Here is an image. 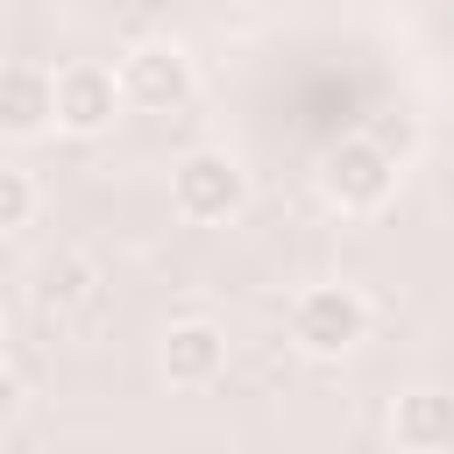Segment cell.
<instances>
[{
    "label": "cell",
    "instance_id": "1",
    "mask_svg": "<svg viewBox=\"0 0 454 454\" xmlns=\"http://www.w3.org/2000/svg\"><path fill=\"white\" fill-rule=\"evenodd\" d=\"M291 340L312 355V362H340L348 348L369 340V305L355 284H305L291 298Z\"/></svg>",
    "mask_w": 454,
    "mask_h": 454
},
{
    "label": "cell",
    "instance_id": "2",
    "mask_svg": "<svg viewBox=\"0 0 454 454\" xmlns=\"http://www.w3.org/2000/svg\"><path fill=\"white\" fill-rule=\"evenodd\" d=\"M319 192H326V206H340V213H383L390 192H397V156L376 149L369 135H340V142H326V156H319Z\"/></svg>",
    "mask_w": 454,
    "mask_h": 454
},
{
    "label": "cell",
    "instance_id": "3",
    "mask_svg": "<svg viewBox=\"0 0 454 454\" xmlns=\"http://www.w3.org/2000/svg\"><path fill=\"white\" fill-rule=\"evenodd\" d=\"M170 206H177L192 227L234 220V213L248 206V170H241V156H227V149H192V156H177V163H170Z\"/></svg>",
    "mask_w": 454,
    "mask_h": 454
},
{
    "label": "cell",
    "instance_id": "4",
    "mask_svg": "<svg viewBox=\"0 0 454 454\" xmlns=\"http://www.w3.org/2000/svg\"><path fill=\"white\" fill-rule=\"evenodd\" d=\"M114 71H121V99H128V106H142V114H170V106H184V99H192V50H184V43H170V35L135 43Z\"/></svg>",
    "mask_w": 454,
    "mask_h": 454
},
{
    "label": "cell",
    "instance_id": "5",
    "mask_svg": "<svg viewBox=\"0 0 454 454\" xmlns=\"http://www.w3.org/2000/svg\"><path fill=\"white\" fill-rule=\"evenodd\" d=\"M121 106H128V99H121V71H114V64L71 57V64L57 71V128H64V135H99V128H114Z\"/></svg>",
    "mask_w": 454,
    "mask_h": 454
},
{
    "label": "cell",
    "instance_id": "6",
    "mask_svg": "<svg viewBox=\"0 0 454 454\" xmlns=\"http://www.w3.org/2000/svg\"><path fill=\"white\" fill-rule=\"evenodd\" d=\"M57 128V71H43L35 57H14L0 71V135L7 142H35Z\"/></svg>",
    "mask_w": 454,
    "mask_h": 454
},
{
    "label": "cell",
    "instance_id": "7",
    "mask_svg": "<svg viewBox=\"0 0 454 454\" xmlns=\"http://www.w3.org/2000/svg\"><path fill=\"white\" fill-rule=\"evenodd\" d=\"M156 369H163L170 390H206V383H220V369H227V333H220L213 319H177V326L163 333V348H156Z\"/></svg>",
    "mask_w": 454,
    "mask_h": 454
},
{
    "label": "cell",
    "instance_id": "8",
    "mask_svg": "<svg viewBox=\"0 0 454 454\" xmlns=\"http://www.w3.org/2000/svg\"><path fill=\"white\" fill-rule=\"evenodd\" d=\"M390 440L397 454H454V390H397L390 404Z\"/></svg>",
    "mask_w": 454,
    "mask_h": 454
},
{
    "label": "cell",
    "instance_id": "9",
    "mask_svg": "<svg viewBox=\"0 0 454 454\" xmlns=\"http://www.w3.org/2000/svg\"><path fill=\"white\" fill-rule=\"evenodd\" d=\"M92 291H99V270H92V255H78V248L50 255L43 277H35V305H43V312H78V305H92Z\"/></svg>",
    "mask_w": 454,
    "mask_h": 454
},
{
    "label": "cell",
    "instance_id": "10",
    "mask_svg": "<svg viewBox=\"0 0 454 454\" xmlns=\"http://www.w3.org/2000/svg\"><path fill=\"white\" fill-rule=\"evenodd\" d=\"M28 220H35V177L21 163H0V227L21 234Z\"/></svg>",
    "mask_w": 454,
    "mask_h": 454
},
{
    "label": "cell",
    "instance_id": "11",
    "mask_svg": "<svg viewBox=\"0 0 454 454\" xmlns=\"http://www.w3.org/2000/svg\"><path fill=\"white\" fill-rule=\"evenodd\" d=\"M14 404H21V376L7 369V376H0V411H14Z\"/></svg>",
    "mask_w": 454,
    "mask_h": 454
}]
</instances>
